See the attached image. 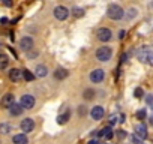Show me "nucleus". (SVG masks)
<instances>
[{"instance_id": "1", "label": "nucleus", "mask_w": 153, "mask_h": 144, "mask_svg": "<svg viewBox=\"0 0 153 144\" xmlns=\"http://www.w3.org/2000/svg\"><path fill=\"white\" fill-rule=\"evenodd\" d=\"M137 57L138 60H141L143 63H149L153 65V50L150 47H141L137 51Z\"/></svg>"}, {"instance_id": "2", "label": "nucleus", "mask_w": 153, "mask_h": 144, "mask_svg": "<svg viewBox=\"0 0 153 144\" xmlns=\"http://www.w3.org/2000/svg\"><path fill=\"white\" fill-rule=\"evenodd\" d=\"M107 15H108L111 20L117 21V20H122V18L125 17V11H123V8L119 6V5H110V6L107 8Z\"/></svg>"}, {"instance_id": "3", "label": "nucleus", "mask_w": 153, "mask_h": 144, "mask_svg": "<svg viewBox=\"0 0 153 144\" xmlns=\"http://www.w3.org/2000/svg\"><path fill=\"white\" fill-rule=\"evenodd\" d=\"M111 56H113V50L110 47H101L96 51V59L99 62H108L111 59Z\"/></svg>"}, {"instance_id": "4", "label": "nucleus", "mask_w": 153, "mask_h": 144, "mask_svg": "<svg viewBox=\"0 0 153 144\" xmlns=\"http://www.w3.org/2000/svg\"><path fill=\"white\" fill-rule=\"evenodd\" d=\"M96 36H98V39H99L101 42H108V41L111 39L113 33H111V30H110V29L102 27V29H99V30L96 32Z\"/></svg>"}, {"instance_id": "5", "label": "nucleus", "mask_w": 153, "mask_h": 144, "mask_svg": "<svg viewBox=\"0 0 153 144\" xmlns=\"http://www.w3.org/2000/svg\"><path fill=\"white\" fill-rule=\"evenodd\" d=\"M20 104H21V107H23L24 110H30V108H33V105H35V98H33L32 95H23Z\"/></svg>"}, {"instance_id": "6", "label": "nucleus", "mask_w": 153, "mask_h": 144, "mask_svg": "<svg viewBox=\"0 0 153 144\" xmlns=\"http://www.w3.org/2000/svg\"><path fill=\"white\" fill-rule=\"evenodd\" d=\"M104 78H105V72L102 69H95V71L90 72L92 83H101V81H104Z\"/></svg>"}, {"instance_id": "7", "label": "nucleus", "mask_w": 153, "mask_h": 144, "mask_svg": "<svg viewBox=\"0 0 153 144\" xmlns=\"http://www.w3.org/2000/svg\"><path fill=\"white\" fill-rule=\"evenodd\" d=\"M68 15H69V11H68L65 6H56V8H54V17H56L57 20L63 21V20L68 18Z\"/></svg>"}, {"instance_id": "8", "label": "nucleus", "mask_w": 153, "mask_h": 144, "mask_svg": "<svg viewBox=\"0 0 153 144\" xmlns=\"http://www.w3.org/2000/svg\"><path fill=\"white\" fill-rule=\"evenodd\" d=\"M20 128H21V131H23L24 134H27V132H32V131H33V128H35V122H33V119H30V117L24 119V120L21 122Z\"/></svg>"}, {"instance_id": "9", "label": "nucleus", "mask_w": 153, "mask_h": 144, "mask_svg": "<svg viewBox=\"0 0 153 144\" xmlns=\"http://www.w3.org/2000/svg\"><path fill=\"white\" fill-rule=\"evenodd\" d=\"M20 48L23 51H30L33 48V39L29 38V36H24L21 41H20Z\"/></svg>"}, {"instance_id": "10", "label": "nucleus", "mask_w": 153, "mask_h": 144, "mask_svg": "<svg viewBox=\"0 0 153 144\" xmlns=\"http://www.w3.org/2000/svg\"><path fill=\"white\" fill-rule=\"evenodd\" d=\"M104 114H105V111H104V108H102L101 105L93 107V108H92V111H90V116H92V119H93V120H101V119L104 117Z\"/></svg>"}, {"instance_id": "11", "label": "nucleus", "mask_w": 153, "mask_h": 144, "mask_svg": "<svg viewBox=\"0 0 153 144\" xmlns=\"http://www.w3.org/2000/svg\"><path fill=\"white\" fill-rule=\"evenodd\" d=\"M135 135L141 140H146L147 138V126L144 123H138L135 126Z\"/></svg>"}, {"instance_id": "12", "label": "nucleus", "mask_w": 153, "mask_h": 144, "mask_svg": "<svg viewBox=\"0 0 153 144\" xmlns=\"http://www.w3.org/2000/svg\"><path fill=\"white\" fill-rule=\"evenodd\" d=\"M12 104H14V95L12 93H6L2 98V101H0V107L2 108H9Z\"/></svg>"}, {"instance_id": "13", "label": "nucleus", "mask_w": 153, "mask_h": 144, "mask_svg": "<svg viewBox=\"0 0 153 144\" xmlns=\"http://www.w3.org/2000/svg\"><path fill=\"white\" fill-rule=\"evenodd\" d=\"M23 78V71H20V69H11L9 71V80L11 81H14V83H17V81H20Z\"/></svg>"}, {"instance_id": "14", "label": "nucleus", "mask_w": 153, "mask_h": 144, "mask_svg": "<svg viewBox=\"0 0 153 144\" xmlns=\"http://www.w3.org/2000/svg\"><path fill=\"white\" fill-rule=\"evenodd\" d=\"M68 75H69V72H68L65 68H57V69H56V72H54L56 80H65Z\"/></svg>"}, {"instance_id": "15", "label": "nucleus", "mask_w": 153, "mask_h": 144, "mask_svg": "<svg viewBox=\"0 0 153 144\" xmlns=\"http://www.w3.org/2000/svg\"><path fill=\"white\" fill-rule=\"evenodd\" d=\"M47 74H48V69H47V66H44V65H39V66H36V69H35V77L44 78Z\"/></svg>"}, {"instance_id": "16", "label": "nucleus", "mask_w": 153, "mask_h": 144, "mask_svg": "<svg viewBox=\"0 0 153 144\" xmlns=\"http://www.w3.org/2000/svg\"><path fill=\"white\" fill-rule=\"evenodd\" d=\"M23 110H24V108L21 107V104H15V102L9 107V113H11L12 116H20V114L23 113Z\"/></svg>"}, {"instance_id": "17", "label": "nucleus", "mask_w": 153, "mask_h": 144, "mask_svg": "<svg viewBox=\"0 0 153 144\" xmlns=\"http://www.w3.org/2000/svg\"><path fill=\"white\" fill-rule=\"evenodd\" d=\"M113 135H114V134H113V129H111L110 126H105V128L99 132V137H102L104 140H111Z\"/></svg>"}, {"instance_id": "18", "label": "nucleus", "mask_w": 153, "mask_h": 144, "mask_svg": "<svg viewBox=\"0 0 153 144\" xmlns=\"http://www.w3.org/2000/svg\"><path fill=\"white\" fill-rule=\"evenodd\" d=\"M14 144H29V138L26 137V134H18L14 135Z\"/></svg>"}, {"instance_id": "19", "label": "nucleus", "mask_w": 153, "mask_h": 144, "mask_svg": "<svg viewBox=\"0 0 153 144\" xmlns=\"http://www.w3.org/2000/svg\"><path fill=\"white\" fill-rule=\"evenodd\" d=\"M69 116H71V113L66 111V113H63V114H60V116L57 117V122H59L60 125H65V123L69 120Z\"/></svg>"}, {"instance_id": "20", "label": "nucleus", "mask_w": 153, "mask_h": 144, "mask_svg": "<svg viewBox=\"0 0 153 144\" xmlns=\"http://www.w3.org/2000/svg\"><path fill=\"white\" fill-rule=\"evenodd\" d=\"M9 65V57L5 54H0V69H5Z\"/></svg>"}, {"instance_id": "21", "label": "nucleus", "mask_w": 153, "mask_h": 144, "mask_svg": "<svg viewBox=\"0 0 153 144\" xmlns=\"http://www.w3.org/2000/svg\"><path fill=\"white\" fill-rule=\"evenodd\" d=\"M119 119H120V122H123V116L113 114V116H110V117H108V123H110V125H116V123L119 122Z\"/></svg>"}, {"instance_id": "22", "label": "nucleus", "mask_w": 153, "mask_h": 144, "mask_svg": "<svg viewBox=\"0 0 153 144\" xmlns=\"http://www.w3.org/2000/svg\"><path fill=\"white\" fill-rule=\"evenodd\" d=\"M23 78L27 80V81H33V80H35V74H32L29 69H24V71H23Z\"/></svg>"}, {"instance_id": "23", "label": "nucleus", "mask_w": 153, "mask_h": 144, "mask_svg": "<svg viewBox=\"0 0 153 144\" xmlns=\"http://www.w3.org/2000/svg\"><path fill=\"white\" fill-rule=\"evenodd\" d=\"M72 15L76 17V18H80V17L84 15V9H81V8H72Z\"/></svg>"}, {"instance_id": "24", "label": "nucleus", "mask_w": 153, "mask_h": 144, "mask_svg": "<svg viewBox=\"0 0 153 144\" xmlns=\"http://www.w3.org/2000/svg\"><path fill=\"white\" fill-rule=\"evenodd\" d=\"M11 129H12V128H11V125H6V123L0 125V132H2V134H8Z\"/></svg>"}, {"instance_id": "25", "label": "nucleus", "mask_w": 153, "mask_h": 144, "mask_svg": "<svg viewBox=\"0 0 153 144\" xmlns=\"http://www.w3.org/2000/svg\"><path fill=\"white\" fill-rule=\"evenodd\" d=\"M93 96H95V90L89 89V90H86V92H84V98H86L87 101H90V99H92Z\"/></svg>"}, {"instance_id": "26", "label": "nucleus", "mask_w": 153, "mask_h": 144, "mask_svg": "<svg viewBox=\"0 0 153 144\" xmlns=\"http://www.w3.org/2000/svg\"><path fill=\"white\" fill-rule=\"evenodd\" d=\"M146 116H147L146 110H140V111L137 113V117H138V120H144V119H146Z\"/></svg>"}, {"instance_id": "27", "label": "nucleus", "mask_w": 153, "mask_h": 144, "mask_svg": "<svg viewBox=\"0 0 153 144\" xmlns=\"http://www.w3.org/2000/svg\"><path fill=\"white\" fill-rule=\"evenodd\" d=\"M143 95H144V92H143V89H135V98H143Z\"/></svg>"}, {"instance_id": "28", "label": "nucleus", "mask_w": 153, "mask_h": 144, "mask_svg": "<svg viewBox=\"0 0 153 144\" xmlns=\"http://www.w3.org/2000/svg\"><path fill=\"white\" fill-rule=\"evenodd\" d=\"M125 135H126L125 131H119V132H117V137H119V138H125Z\"/></svg>"}, {"instance_id": "29", "label": "nucleus", "mask_w": 153, "mask_h": 144, "mask_svg": "<svg viewBox=\"0 0 153 144\" xmlns=\"http://www.w3.org/2000/svg\"><path fill=\"white\" fill-rule=\"evenodd\" d=\"M87 113V110H86V107H80V114L83 116V114H86Z\"/></svg>"}, {"instance_id": "30", "label": "nucleus", "mask_w": 153, "mask_h": 144, "mask_svg": "<svg viewBox=\"0 0 153 144\" xmlns=\"http://www.w3.org/2000/svg\"><path fill=\"white\" fill-rule=\"evenodd\" d=\"M89 144H102L101 141H98V140H90L89 141Z\"/></svg>"}, {"instance_id": "31", "label": "nucleus", "mask_w": 153, "mask_h": 144, "mask_svg": "<svg viewBox=\"0 0 153 144\" xmlns=\"http://www.w3.org/2000/svg\"><path fill=\"white\" fill-rule=\"evenodd\" d=\"M147 102H149V104H152V102H153V96H152V95H149V96H147Z\"/></svg>"}, {"instance_id": "32", "label": "nucleus", "mask_w": 153, "mask_h": 144, "mask_svg": "<svg viewBox=\"0 0 153 144\" xmlns=\"http://www.w3.org/2000/svg\"><path fill=\"white\" fill-rule=\"evenodd\" d=\"M123 36H125V32H123V30H122V32H119V39H122Z\"/></svg>"}, {"instance_id": "33", "label": "nucleus", "mask_w": 153, "mask_h": 144, "mask_svg": "<svg viewBox=\"0 0 153 144\" xmlns=\"http://www.w3.org/2000/svg\"><path fill=\"white\" fill-rule=\"evenodd\" d=\"M5 5H6V6H11V5H12V2H11V0H6Z\"/></svg>"}]
</instances>
